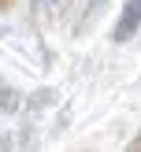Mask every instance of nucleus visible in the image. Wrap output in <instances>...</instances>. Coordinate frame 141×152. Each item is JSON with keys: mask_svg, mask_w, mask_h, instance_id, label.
I'll use <instances>...</instances> for the list:
<instances>
[{"mask_svg": "<svg viewBox=\"0 0 141 152\" xmlns=\"http://www.w3.org/2000/svg\"><path fill=\"white\" fill-rule=\"evenodd\" d=\"M141 30V0H126V7H123V15H119V22H115V30H111V41H130L134 34Z\"/></svg>", "mask_w": 141, "mask_h": 152, "instance_id": "f257e3e1", "label": "nucleus"}, {"mask_svg": "<svg viewBox=\"0 0 141 152\" xmlns=\"http://www.w3.org/2000/svg\"><path fill=\"white\" fill-rule=\"evenodd\" d=\"M19 104H22L19 89H15V86H7V82L0 78V111H7V115H11V111H19Z\"/></svg>", "mask_w": 141, "mask_h": 152, "instance_id": "f03ea898", "label": "nucleus"}, {"mask_svg": "<svg viewBox=\"0 0 141 152\" xmlns=\"http://www.w3.org/2000/svg\"><path fill=\"white\" fill-rule=\"evenodd\" d=\"M104 4H108V0H89V15H85V19H82V22H78V30H89V22H93V19H96V15H100V11H104Z\"/></svg>", "mask_w": 141, "mask_h": 152, "instance_id": "7ed1b4c3", "label": "nucleus"}, {"mask_svg": "<svg viewBox=\"0 0 141 152\" xmlns=\"http://www.w3.org/2000/svg\"><path fill=\"white\" fill-rule=\"evenodd\" d=\"M126 152H141V130H137V137H134L130 145H126Z\"/></svg>", "mask_w": 141, "mask_h": 152, "instance_id": "20e7f679", "label": "nucleus"}, {"mask_svg": "<svg viewBox=\"0 0 141 152\" xmlns=\"http://www.w3.org/2000/svg\"><path fill=\"white\" fill-rule=\"evenodd\" d=\"M0 152H11V137H0Z\"/></svg>", "mask_w": 141, "mask_h": 152, "instance_id": "39448f33", "label": "nucleus"}, {"mask_svg": "<svg viewBox=\"0 0 141 152\" xmlns=\"http://www.w3.org/2000/svg\"><path fill=\"white\" fill-rule=\"evenodd\" d=\"M4 7H11V0H0V11H4Z\"/></svg>", "mask_w": 141, "mask_h": 152, "instance_id": "423d86ee", "label": "nucleus"}, {"mask_svg": "<svg viewBox=\"0 0 141 152\" xmlns=\"http://www.w3.org/2000/svg\"><path fill=\"white\" fill-rule=\"evenodd\" d=\"M37 4H56V0H37Z\"/></svg>", "mask_w": 141, "mask_h": 152, "instance_id": "0eeeda50", "label": "nucleus"}]
</instances>
